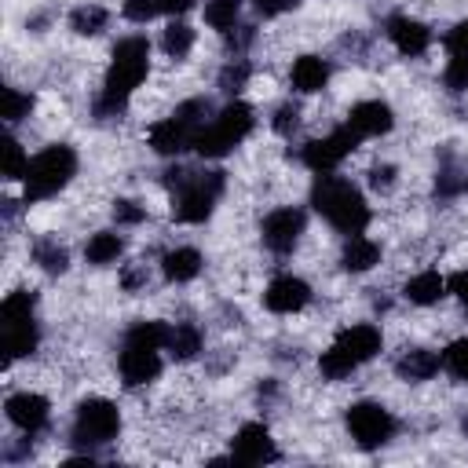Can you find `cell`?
<instances>
[{
  "label": "cell",
  "mask_w": 468,
  "mask_h": 468,
  "mask_svg": "<svg viewBox=\"0 0 468 468\" xmlns=\"http://www.w3.org/2000/svg\"><path fill=\"white\" fill-rule=\"evenodd\" d=\"M150 69V44L146 37H121L113 44V58H110V69H106V84H102V95L95 102L99 117H117L128 102V95L143 84Z\"/></svg>",
  "instance_id": "cell-1"
},
{
  "label": "cell",
  "mask_w": 468,
  "mask_h": 468,
  "mask_svg": "<svg viewBox=\"0 0 468 468\" xmlns=\"http://www.w3.org/2000/svg\"><path fill=\"white\" fill-rule=\"evenodd\" d=\"M311 205L344 234H362L369 223V205H366L362 190L340 176H329V172L311 186Z\"/></svg>",
  "instance_id": "cell-2"
},
{
  "label": "cell",
  "mask_w": 468,
  "mask_h": 468,
  "mask_svg": "<svg viewBox=\"0 0 468 468\" xmlns=\"http://www.w3.org/2000/svg\"><path fill=\"white\" fill-rule=\"evenodd\" d=\"M380 344H384V336H380L377 325H369V322L347 325V329L336 333L333 347L322 351L318 369H322L325 380H344L351 369H358L362 362H369L373 355H380Z\"/></svg>",
  "instance_id": "cell-3"
},
{
  "label": "cell",
  "mask_w": 468,
  "mask_h": 468,
  "mask_svg": "<svg viewBox=\"0 0 468 468\" xmlns=\"http://www.w3.org/2000/svg\"><path fill=\"white\" fill-rule=\"evenodd\" d=\"M252 124H256L252 106L241 102V99H230L208 124L197 128V135H194V150H197L201 157H223V154H230V150L252 132Z\"/></svg>",
  "instance_id": "cell-4"
},
{
  "label": "cell",
  "mask_w": 468,
  "mask_h": 468,
  "mask_svg": "<svg viewBox=\"0 0 468 468\" xmlns=\"http://www.w3.org/2000/svg\"><path fill=\"white\" fill-rule=\"evenodd\" d=\"M77 172V154L73 146L66 143H55V146H44L37 157H29L26 165V201H40V197H51L58 194Z\"/></svg>",
  "instance_id": "cell-5"
},
{
  "label": "cell",
  "mask_w": 468,
  "mask_h": 468,
  "mask_svg": "<svg viewBox=\"0 0 468 468\" xmlns=\"http://www.w3.org/2000/svg\"><path fill=\"white\" fill-rule=\"evenodd\" d=\"M176 183H179V194H176L172 216L179 223H205L227 186L223 172H176Z\"/></svg>",
  "instance_id": "cell-6"
},
{
  "label": "cell",
  "mask_w": 468,
  "mask_h": 468,
  "mask_svg": "<svg viewBox=\"0 0 468 468\" xmlns=\"http://www.w3.org/2000/svg\"><path fill=\"white\" fill-rule=\"evenodd\" d=\"M205 113H208V102H205V99H190V102H183L172 117L150 124V132H146L150 150L161 154V157H176V154H183L186 146H194V135H197Z\"/></svg>",
  "instance_id": "cell-7"
},
{
  "label": "cell",
  "mask_w": 468,
  "mask_h": 468,
  "mask_svg": "<svg viewBox=\"0 0 468 468\" xmlns=\"http://www.w3.org/2000/svg\"><path fill=\"white\" fill-rule=\"evenodd\" d=\"M121 431V413L110 399H84L73 417V442L80 446H102L117 439Z\"/></svg>",
  "instance_id": "cell-8"
},
{
  "label": "cell",
  "mask_w": 468,
  "mask_h": 468,
  "mask_svg": "<svg viewBox=\"0 0 468 468\" xmlns=\"http://www.w3.org/2000/svg\"><path fill=\"white\" fill-rule=\"evenodd\" d=\"M347 431L362 450H373V446H384L395 435V417L380 402L362 399L347 410Z\"/></svg>",
  "instance_id": "cell-9"
},
{
  "label": "cell",
  "mask_w": 468,
  "mask_h": 468,
  "mask_svg": "<svg viewBox=\"0 0 468 468\" xmlns=\"http://www.w3.org/2000/svg\"><path fill=\"white\" fill-rule=\"evenodd\" d=\"M355 146H358V135L344 124V128H336V132H329V135H322V139H311V143L303 146V165H307L311 172L325 176V172H333Z\"/></svg>",
  "instance_id": "cell-10"
},
{
  "label": "cell",
  "mask_w": 468,
  "mask_h": 468,
  "mask_svg": "<svg viewBox=\"0 0 468 468\" xmlns=\"http://www.w3.org/2000/svg\"><path fill=\"white\" fill-rule=\"evenodd\" d=\"M260 234H263V245L274 249V252H292L300 234H303V212L285 205V208H274L263 216L260 223Z\"/></svg>",
  "instance_id": "cell-11"
},
{
  "label": "cell",
  "mask_w": 468,
  "mask_h": 468,
  "mask_svg": "<svg viewBox=\"0 0 468 468\" xmlns=\"http://www.w3.org/2000/svg\"><path fill=\"white\" fill-rule=\"evenodd\" d=\"M311 300V285L296 274H278L267 289H263V307L274 311V314H296L303 311Z\"/></svg>",
  "instance_id": "cell-12"
},
{
  "label": "cell",
  "mask_w": 468,
  "mask_h": 468,
  "mask_svg": "<svg viewBox=\"0 0 468 468\" xmlns=\"http://www.w3.org/2000/svg\"><path fill=\"white\" fill-rule=\"evenodd\" d=\"M230 453L238 461H245V464H267V461L278 457L274 439H271V431L263 424H241L234 431V439H230Z\"/></svg>",
  "instance_id": "cell-13"
},
{
  "label": "cell",
  "mask_w": 468,
  "mask_h": 468,
  "mask_svg": "<svg viewBox=\"0 0 468 468\" xmlns=\"http://www.w3.org/2000/svg\"><path fill=\"white\" fill-rule=\"evenodd\" d=\"M391 124H395V113H391V106L380 102V99L355 102L351 113H347V128H351L358 139H362V135H384V132H391Z\"/></svg>",
  "instance_id": "cell-14"
},
{
  "label": "cell",
  "mask_w": 468,
  "mask_h": 468,
  "mask_svg": "<svg viewBox=\"0 0 468 468\" xmlns=\"http://www.w3.org/2000/svg\"><path fill=\"white\" fill-rule=\"evenodd\" d=\"M7 420L15 424V428H22V431H40L44 424H48V399L44 395H37V391H18V395H11L7 399Z\"/></svg>",
  "instance_id": "cell-15"
},
{
  "label": "cell",
  "mask_w": 468,
  "mask_h": 468,
  "mask_svg": "<svg viewBox=\"0 0 468 468\" xmlns=\"http://www.w3.org/2000/svg\"><path fill=\"white\" fill-rule=\"evenodd\" d=\"M388 37H391V44H395V51L399 55H424L428 51V44H431V29L420 22V18H410V15H395L391 22H388Z\"/></svg>",
  "instance_id": "cell-16"
},
{
  "label": "cell",
  "mask_w": 468,
  "mask_h": 468,
  "mask_svg": "<svg viewBox=\"0 0 468 468\" xmlns=\"http://www.w3.org/2000/svg\"><path fill=\"white\" fill-rule=\"evenodd\" d=\"M121 380L128 388H139V384H150L157 373H161V358L154 347H135V344H124L121 351Z\"/></svg>",
  "instance_id": "cell-17"
},
{
  "label": "cell",
  "mask_w": 468,
  "mask_h": 468,
  "mask_svg": "<svg viewBox=\"0 0 468 468\" xmlns=\"http://www.w3.org/2000/svg\"><path fill=\"white\" fill-rule=\"evenodd\" d=\"M289 80L300 95H314L329 84V62L322 55H300L292 58V69H289Z\"/></svg>",
  "instance_id": "cell-18"
},
{
  "label": "cell",
  "mask_w": 468,
  "mask_h": 468,
  "mask_svg": "<svg viewBox=\"0 0 468 468\" xmlns=\"http://www.w3.org/2000/svg\"><path fill=\"white\" fill-rule=\"evenodd\" d=\"M197 271H201V252L190 249V245H179V249L165 252V260H161V274H165L168 282H176V285L197 278Z\"/></svg>",
  "instance_id": "cell-19"
},
{
  "label": "cell",
  "mask_w": 468,
  "mask_h": 468,
  "mask_svg": "<svg viewBox=\"0 0 468 468\" xmlns=\"http://www.w3.org/2000/svg\"><path fill=\"white\" fill-rule=\"evenodd\" d=\"M377 260H380V245H377L373 238L351 234V238L344 241V252H340V263H344V271H351V274H362V271H369Z\"/></svg>",
  "instance_id": "cell-20"
},
{
  "label": "cell",
  "mask_w": 468,
  "mask_h": 468,
  "mask_svg": "<svg viewBox=\"0 0 468 468\" xmlns=\"http://www.w3.org/2000/svg\"><path fill=\"white\" fill-rule=\"evenodd\" d=\"M406 300L410 303H420V307H431V303H439L442 296H446V278L439 274V271H420V274H413L410 282H406Z\"/></svg>",
  "instance_id": "cell-21"
},
{
  "label": "cell",
  "mask_w": 468,
  "mask_h": 468,
  "mask_svg": "<svg viewBox=\"0 0 468 468\" xmlns=\"http://www.w3.org/2000/svg\"><path fill=\"white\" fill-rule=\"evenodd\" d=\"M399 377L402 380H431L439 373V355L435 351H424V347H413L399 358Z\"/></svg>",
  "instance_id": "cell-22"
},
{
  "label": "cell",
  "mask_w": 468,
  "mask_h": 468,
  "mask_svg": "<svg viewBox=\"0 0 468 468\" xmlns=\"http://www.w3.org/2000/svg\"><path fill=\"white\" fill-rule=\"evenodd\" d=\"M121 252H124V241H121V234H113V230H99V234H91L88 245H84V260L95 263V267L113 263Z\"/></svg>",
  "instance_id": "cell-23"
},
{
  "label": "cell",
  "mask_w": 468,
  "mask_h": 468,
  "mask_svg": "<svg viewBox=\"0 0 468 468\" xmlns=\"http://www.w3.org/2000/svg\"><path fill=\"white\" fill-rule=\"evenodd\" d=\"M168 336H172V329H168L165 322H157V318H143V322H135V325L128 329L124 344H135V347H154V351H161V347H168Z\"/></svg>",
  "instance_id": "cell-24"
},
{
  "label": "cell",
  "mask_w": 468,
  "mask_h": 468,
  "mask_svg": "<svg viewBox=\"0 0 468 468\" xmlns=\"http://www.w3.org/2000/svg\"><path fill=\"white\" fill-rule=\"evenodd\" d=\"M4 329V351L7 358H22L37 347V325L33 322H15V325H0Z\"/></svg>",
  "instance_id": "cell-25"
},
{
  "label": "cell",
  "mask_w": 468,
  "mask_h": 468,
  "mask_svg": "<svg viewBox=\"0 0 468 468\" xmlns=\"http://www.w3.org/2000/svg\"><path fill=\"white\" fill-rule=\"evenodd\" d=\"M106 7H99V4H80V7H73V15H69V29L73 33H80V37H95V33H102L106 29Z\"/></svg>",
  "instance_id": "cell-26"
},
{
  "label": "cell",
  "mask_w": 468,
  "mask_h": 468,
  "mask_svg": "<svg viewBox=\"0 0 468 468\" xmlns=\"http://www.w3.org/2000/svg\"><path fill=\"white\" fill-rule=\"evenodd\" d=\"M168 351H172V358H179V362L194 358V355L201 351V329H197L194 322L176 325V329H172V336H168Z\"/></svg>",
  "instance_id": "cell-27"
},
{
  "label": "cell",
  "mask_w": 468,
  "mask_h": 468,
  "mask_svg": "<svg viewBox=\"0 0 468 468\" xmlns=\"http://www.w3.org/2000/svg\"><path fill=\"white\" fill-rule=\"evenodd\" d=\"M161 48H165L168 58H186L190 48H194V29H190L186 22H172V26H165V33H161Z\"/></svg>",
  "instance_id": "cell-28"
},
{
  "label": "cell",
  "mask_w": 468,
  "mask_h": 468,
  "mask_svg": "<svg viewBox=\"0 0 468 468\" xmlns=\"http://www.w3.org/2000/svg\"><path fill=\"white\" fill-rule=\"evenodd\" d=\"M15 322H33V292H11L0 303V325H15Z\"/></svg>",
  "instance_id": "cell-29"
},
{
  "label": "cell",
  "mask_w": 468,
  "mask_h": 468,
  "mask_svg": "<svg viewBox=\"0 0 468 468\" xmlns=\"http://www.w3.org/2000/svg\"><path fill=\"white\" fill-rule=\"evenodd\" d=\"M33 260L48 271V274H62L66 271V249L55 241V238H40L33 245Z\"/></svg>",
  "instance_id": "cell-30"
},
{
  "label": "cell",
  "mask_w": 468,
  "mask_h": 468,
  "mask_svg": "<svg viewBox=\"0 0 468 468\" xmlns=\"http://www.w3.org/2000/svg\"><path fill=\"white\" fill-rule=\"evenodd\" d=\"M238 11H241V0H205V22L219 33H227L234 26Z\"/></svg>",
  "instance_id": "cell-31"
},
{
  "label": "cell",
  "mask_w": 468,
  "mask_h": 468,
  "mask_svg": "<svg viewBox=\"0 0 468 468\" xmlns=\"http://www.w3.org/2000/svg\"><path fill=\"white\" fill-rule=\"evenodd\" d=\"M249 73H252V69H249L245 58H230V62L219 69V88H223L227 95H238V91L249 84Z\"/></svg>",
  "instance_id": "cell-32"
},
{
  "label": "cell",
  "mask_w": 468,
  "mask_h": 468,
  "mask_svg": "<svg viewBox=\"0 0 468 468\" xmlns=\"http://www.w3.org/2000/svg\"><path fill=\"white\" fill-rule=\"evenodd\" d=\"M442 366H446L457 380H464V384H468V336L453 340V344L442 351Z\"/></svg>",
  "instance_id": "cell-33"
},
{
  "label": "cell",
  "mask_w": 468,
  "mask_h": 468,
  "mask_svg": "<svg viewBox=\"0 0 468 468\" xmlns=\"http://www.w3.org/2000/svg\"><path fill=\"white\" fill-rule=\"evenodd\" d=\"M29 110H33V99H29L26 91L4 88V121H7V124H18L22 117H29Z\"/></svg>",
  "instance_id": "cell-34"
},
{
  "label": "cell",
  "mask_w": 468,
  "mask_h": 468,
  "mask_svg": "<svg viewBox=\"0 0 468 468\" xmlns=\"http://www.w3.org/2000/svg\"><path fill=\"white\" fill-rule=\"evenodd\" d=\"M0 154H4V179H18V176H26V154H22V146L15 143V139H4V146H0Z\"/></svg>",
  "instance_id": "cell-35"
},
{
  "label": "cell",
  "mask_w": 468,
  "mask_h": 468,
  "mask_svg": "<svg viewBox=\"0 0 468 468\" xmlns=\"http://www.w3.org/2000/svg\"><path fill=\"white\" fill-rule=\"evenodd\" d=\"M442 80H446L450 91H468V55H453V58L446 62Z\"/></svg>",
  "instance_id": "cell-36"
},
{
  "label": "cell",
  "mask_w": 468,
  "mask_h": 468,
  "mask_svg": "<svg viewBox=\"0 0 468 468\" xmlns=\"http://www.w3.org/2000/svg\"><path fill=\"white\" fill-rule=\"evenodd\" d=\"M113 219L124 223V227H135V223L146 219V208L135 205V201H128V197H117V201H113Z\"/></svg>",
  "instance_id": "cell-37"
},
{
  "label": "cell",
  "mask_w": 468,
  "mask_h": 468,
  "mask_svg": "<svg viewBox=\"0 0 468 468\" xmlns=\"http://www.w3.org/2000/svg\"><path fill=\"white\" fill-rule=\"evenodd\" d=\"M161 11L157 0H124V18L128 22H150Z\"/></svg>",
  "instance_id": "cell-38"
},
{
  "label": "cell",
  "mask_w": 468,
  "mask_h": 468,
  "mask_svg": "<svg viewBox=\"0 0 468 468\" xmlns=\"http://www.w3.org/2000/svg\"><path fill=\"white\" fill-rule=\"evenodd\" d=\"M296 124H300V110H296L292 102H285V106H278V110H274V132L289 135Z\"/></svg>",
  "instance_id": "cell-39"
},
{
  "label": "cell",
  "mask_w": 468,
  "mask_h": 468,
  "mask_svg": "<svg viewBox=\"0 0 468 468\" xmlns=\"http://www.w3.org/2000/svg\"><path fill=\"white\" fill-rule=\"evenodd\" d=\"M446 48H450V55H468V18L457 22V26L446 33Z\"/></svg>",
  "instance_id": "cell-40"
},
{
  "label": "cell",
  "mask_w": 468,
  "mask_h": 468,
  "mask_svg": "<svg viewBox=\"0 0 468 468\" xmlns=\"http://www.w3.org/2000/svg\"><path fill=\"white\" fill-rule=\"evenodd\" d=\"M446 289L464 303V311H468V271H457V274H450L446 278Z\"/></svg>",
  "instance_id": "cell-41"
},
{
  "label": "cell",
  "mask_w": 468,
  "mask_h": 468,
  "mask_svg": "<svg viewBox=\"0 0 468 468\" xmlns=\"http://www.w3.org/2000/svg\"><path fill=\"white\" fill-rule=\"evenodd\" d=\"M252 4H256V11H260V15H267V18H271V15H282V11L296 7L300 0H252Z\"/></svg>",
  "instance_id": "cell-42"
},
{
  "label": "cell",
  "mask_w": 468,
  "mask_h": 468,
  "mask_svg": "<svg viewBox=\"0 0 468 468\" xmlns=\"http://www.w3.org/2000/svg\"><path fill=\"white\" fill-rule=\"evenodd\" d=\"M391 176H395L391 165H377V168L369 172V183H373L377 190H388V186H391Z\"/></svg>",
  "instance_id": "cell-43"
},
{
  "label": "cell",
  "mask_w": 468,
  "mask_h": 468,
  "mask_svg": "<svg viewBox=\"0 0 468 468\" xmlns=\"http://www.w3.org/2000/svg\"><path fill=\"white\" fill-rule=\"evenodd\" d=\"M157 4H161V11H165V15H186L197 0H157Z\"/></svg>",
  "instance_id": "cell-44"
},
{
  "label": "cell",
  "mask_w": 468,
  "mask_h": 468,
  "mask_svg": "<svg viewBox=\"0 0 468 468\" xmlns=\"http://www.w3.org/2000/svg\"><path fill=\"white\" fill-rule=\"evenodd\" d=\"M461 428H464V435H468V417H464V424H461Z\"/></svg>",
  "instance_id": "cell-45"
}]
</instances>
